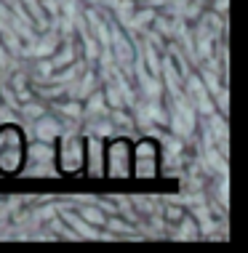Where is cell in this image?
<instances>
[{
	"mask_svg": "<svg viewBox=\"0 0 248 253\" xmlns=\"http://www.w3.org/2000/svg\"><path fill=\"white\" fill-rule=\"evenodd\" d=\"M83 155H86V139H78V136H64V139H59L56 149H53L56 170L61 176L83 173Z\"/></svg>",
	"mask_w": 248,
	"mask_h": 253,
	"instance_id": "277c9868",
	"label": "cell"
},
{
	"mask_svg": "<svg viewBox=\"0 0 248 253\" xmlns=\"http://www.w3.org/2000/svg\"><path fill=\"white\" fill-rule=\"evenodd\" d=\"M27 166V136L19 126H0V176H19Z\"/></svg>",
	"mask_w": 248,
	"mask_h": 253,
	"instance_id": "6da1fadb",
	"label": "cell"
},
{
	"mask_svg": "<svg viewBox=\"0 0 248 253\" xmlns=\"http://www.w3.org/2000/svg\"><path fill=\"white\" fill-rule=\"evenodd\" d=\"M131 155H134V141L112 139L104 144V179L128 181L131 179Z\"/></svg>",
	"mask_w": 248,
	"mask_h": 253,
	"instance_id": "3957f363",
	"label": "cell"
},
{
	"mask_svg": "<svg viewBox=\"0 0 248 253\" xmlns=\"http://www.w3.org/2000/svg\"><path fill=\"white\" fill-rule=\"evenodd\" d=\"M160 168H163L160 141H155V139L134 141V155H131V179L157 181V179H160Z\"/></svg>",
	"mask_w": 248,
	"mask_h": 253,
	"instance_id": "7a4b0ae2",
	"label": "cell"
},
{
	"mask_svg": "<svg viewBox=\"0 0 248 253\" xmlns=\"http://www.w3.org/2000/svg\"><path fill=\"white\" fill-rule=\"evenodd\" d=\"M83 173L88 179H104V144L96 139H86V155H83Z\"/></svg>",
	"mask_w": 248,
	"mask_h": 253,
	"instance_id": "5b68a950",
	"label": "cell"
}]
</instances>
